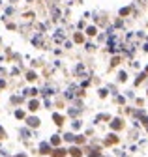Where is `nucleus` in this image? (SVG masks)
<instances>
[{"label":"nucleus","mask_w":148,"mask_h":157,"mask_svg":"<svg viewBox=\"0 0 148 157\" xmlns=\"http://www.w3.org/2000/svg\"><path fill=\"white\" fill-rule=\"evenodd\" d=\"M111 127H113V129H122V127H124V123H122V120H118V118H116V120H113Z\"/></svg>","instance_id":"f257e3e1"},{"label":"nucleus","mask_w":148,"mask_h":157,"mask_svg":"<svg viewBox=\"0 0 148 157\" xmlns=\"http://www.w3.org/2000/svg\"><path fill=\"white\" fill-rule=\"evenodd\" d=\"M116 142H118V137H114V135H109V137H107V140H105V144H107V146L116 144Z\"/></svg>","instance_id":"f03ea898"},{"label":"nucleus","mask_w":148,"mask_h":157,"mask_svg":"<svg viewBox=\"0 0 148 157\" xmlns=\"http://www.w3.org/2000/svg\"><path fill=\"white\" fill-rule=\"evenodd\" d=\"M52 153V157H66V150H55V152H51Z\"/></svg>","instance_id":"7ed1b4c3"},{"label":"nucleus","mask_w":148,"mask_h":157,"mask_svg":"<svg viewBox=\"0 0 148 157\" xmlns=\"http://www.w3.org/2000/svg\"><path fill=\"white\" fill-rule=\"evenodd\" d=\"M28 125L30 127H38L39 125V120L38 118H28Z\"/></svg>","instance_id":"20e7f679"},{"label":"nucleus","mask_w":148,"mask_h":157,"mask_svg":"<svg viewBox=\"0 0 148 157\" xmlns=\"http://www.w3.org/2000/svg\"><path fill=\"white\" fill-rule=\"evenodd\" d=\"M69 153H71L73 157H81V155H82V152H81L79 148H71V150H69Z\"/></svg>","instance_id":"39448f33"},{"label":"nucleus","mask_w":148,"mask_h":157,"mask_svg":"<svg viewBox=\"0 0 148 157\" xmlns=\"http://www.w3.org/2000/svg\"><path fill=\"white\" fill-rule=\"evenodd\" d=\"M52 120L56 122V125H62V123H64V118H62L60 114H55V116H52Z\"/></svg>","instance_id":"423d86ee"},{"label":"nucleus","mask_w":148,"mask_h":157,"mask_svg":"<svg viewBox=\"0 0 148 157\" xmlns=\"http://www.w3.org/2000/svg\"><path fill=\"white\" fill-rule=\"evenodd\" d=\"M39 150H41V153H51L49 144H41V146H39Z\"/></svg>","instance_id":"0eeeda50"},{"label":"nucleus","mask_w":148,"mask_h":157,"mask_svg":"<svg viewBox=\"0 0 148 157\" xmlns=\"http://www.w3.org/2000/svg\"><path fill=\"white\" fill-rule=\"evenodd\" d=\"M39 105H38V101H30V110H36Z\"/></svg>","instance_id":"6e6552de"},{"label":"nucleus","mask_w":148,"mask_h":157,"mask_svg":"<svg viewBox=\"0 0 148 157\" xmlns=\"http://www.w3.org/2000/svg\"><path fill=\"white\" fill-rule=\"evenodd\" d=\"M51 142H52V146H58V144H60V139H58V137H52Z\"/></svg>","instance_id":"1a4fd4ad"},{"label":"nucleus","mask_w":148,"mask_h":157,"mask_svg":"<svg viewBox=\"0 0 148 157\" xmlns=\"http://www.w3.org/2000/svg\"><path fill=\"white\" fill-rule=\"evenodd\" d=\"M15 116H17V118H25V114H23V110H17V112H15Z\"/></svg>","instance_id":"9d476101"},{"label":"nucleus","mask_w":148,"mask_h":157,"mask_svg":"<svg viewBox=\"0 0 148 157\" xmlns=\"http://www.w3.org/2000/svg\"><path fill=\"white\" fill-rule=\"evenodd\" d=\"M4 137H6V133H4V129H2V127H0V139H4Z\"/></svg>","instance_id":"9b49d317"},{"label":"nucleus","mask_w":148,"mask_h":157,"mask_svg":"<svg viewBox=\"0 0 148 157\" xmlns=\"http://www.w3.org/2000/svg\"><path fill=\"white\" fill-rule=\"evenodd\" d=\"M17 157H25V155H17Z\"/></svg>","instance_id":"f8f14e48"}]
</instances>
